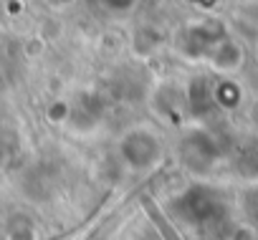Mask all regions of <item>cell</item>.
I'll use <instances>...</instances> for the list:
<instances>
[{
    "mask_svg": "<svg viewBox=\"0 0 258 240\" xmlns=\"http://www.w3.org/2000/svg\"><path fill=\"white\" fill-rule=\"evenodd\" d=\"M162 139L155 129L140 124V127H132L126 129L119 142H116V157L119 162L132 170V172H150L160 165L162 159Z\"/></svg>",
    "mask_w": 258,
    "mask_h": 240,
    "instance_id": "obj_1",
    "label": "cell"
},
{
    "mask_svg": "<svg viewBox=\"0 0 258 240\" xmlns=\"http://www.w3.org/2000/svg\"><path fill=\"white\" fill-rule=\"evenodd\" d=\"M208 63L215 71H220V73H235L243 66V48H240V43L233 41V38L215 41L208 48Z\"/></svg>",
    "mask_w": 258,
    "mask_h": 240,
    "instance_id": "obj_2",
    "label": "cell"
},
{
    "mask_svg": "<svg viewBox=\"0 0 258 240\" xmlns=\"http://www.w3.org/2000/svg\"><path fill=\"white\" fill-rule=\"evenodd\" d=\"M152 106H155L157 114H162L165 119H170L172 111H180L182 109V94H180V89H175L170 84L157 86L155 94H152Z\"/></svg>",
    "mask_w": 258,
    "mask_h": 240,
    "instance_id": "obj_3",
    "label": "cell"
},
{
    "mask_svg": "<svg viewBox=\"0 0 258 240\" xmlns=\"http://www.w3.org/2000/svg\"><path fill=\"white\" fill-rule=\"evenodd\" d=\"M157 43H160V38H157V33H155L150 26L140 28V33L135 36V51H137L140 56H150V53L157 48Z\"/></svg>",
    "mask_w": 258,
    "mask_h": 240,
    "instance_id": "obj_4",
    "label": "cell"
},
{
    "mask_svg": "<svg viewBox=\"0 0 258 240\" xmlns=\"http://www.w3.org/2000/svg\"><path fill=\"white\" fill-rule=\"evenodd\" d=\"M140 0H99V6L104 13L114 16V18H121V16H129L135 8H137Z\"/></svg>",
    "mask_w": 258,
    "mask_h": 240,
    "instance_id": "obj_5",
    "label": "cell"
},
{
    "mask_svg": "<svg viewBox=\"0 0 258 240\" xmlns=\"http://www.w3.org/2000/svg\"><path fill=\"white\" fill-rule=\"evenodd\" d=\"M69 116H71V104L69 101H53L48 106V119L53 124H69Z\"/></svg>",
    "mask_w": 258,
    "mask_h": 240,
    "instance_id": "obj_6",
    "label": "cell"
}]
</instances>
